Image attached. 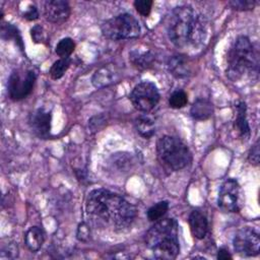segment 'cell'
I'll return each mask as SVG.
<instances>
[{"instance_id": "f546056e", "label": "cell", "mask_w": 260, "mask_h": 260, "mask_svg": "<svg viewBox=\"0 0 260 260\" xmlns=\"http://www.w3.org/2000/svg\"><path fill=\"white\" fill-rule=\"evenodd\" d=\"M30 36L31 39L36 42V43H44L46 41V32L44 30V28L41 25H35L31 27L30 29Z\"/></svg>"}, {"instance_id": "4fadbf2b", "label": "cell", "mask_w": 260, "mask_h": 260, "mask_svg": "<svg viewBox=\"0 0 260 260\" xmlns=\"http://www.w3.org/2000/svg\"><path fill=\"white\" fill-rule=\"evenodd\" d=\"M168 68L173 76L176 78H187L191 72V64L188 58L183 55H174L168 60Z\"/></svg>"}, {"instance_id": "5b68a950", "label": "cell", "mask_w": 260, "mask_h": 260, "mask_svg": "<svg viewBox=\"0 0 260 260\" xmlns=\"http://www.w3.org/2000/svg\"><path fill=\"white\" fill-rule=\"evenodd\" d=\"M156 154L160 165L170 172L186 168L192 159L187 145L178 137L162 136L156 142Z\"/></svg>"}, {"instance_id": "ba28073f", "label": "cell", "mask_w": 260, "mask_h": 260, "mask_svg": "<svg viewBox=\"0 0 260 260\" xmlns=\"http://www.w3.org/2000/svg\"><path fill=\"white\" fill-rule=\"evenodd\" d=\"M129 99L136 110L147 113L159 102V92L154 83L142 81L134 86Z\"/></svg>"}, {"instance_id": "7c38bea8", "label": "cell", "mask_w": 260, "mask_h": 260, "mask_svg": "<svg viewBox=\"0 0 260 260\" xmlns=\"http://www.w3.org/2000/svg\"><path fill=\"white\" fill-rule=\"evenodd\" d=\"M51 113L43 108H39L29 114L28 125L38 137L47 138L51 131Z\"/></svg>"}, {"instance_id": "8fae6325", "label": "cell", "mask_w": 260, "mask_h": 260, "mask_svg": "<svg viewBox=\"0 0 260 260\" xmlns=\"http://www.w3.org/2000/svg\"><path fill=\"white\" fill-rule=\"evenodd\" d=\"M44 16L53 23L61 24L65 22L71 13L70 5L64 0H48L44 3Z\"/></svg>"}, {"instance_id": "cb8c5ba5", "label": "cell", "mask_w": 260, "mask_h": 260, "mask_svg": "<svg viewBox=\"0 0 260 260\" xmlns=\"http://www.w3.org/2000/svg\"><path fill=\"white\" fill-rule=\"evenodd\" d=\"M187 103H188V96L186 92L182 89L175 90L169 99V105L173 109H181L185 107Z\"/></svg>"}, {"instance_id": "9c48e42d", "label": "cell", "mask_w": 260, "mask_h": 260, "mask_svg": "<svg viewBox=\"0 0 260 260\" xmlns=\"http://www.w3.org/2000/svg\"><path fill=\"white\" fill-rule=\"evenodd\" d=\"M37 75L32 70H13L8 78L7 90L9 98L13 101L25 99L32 90Z\"/></svg>"}, {"instance_id": "3957f363", "label": "cell", "mask_w": 260, "mask_h": 260, "mask_svg": "<svg viewBox=\"0 0 260 260\" xmlns=\"http://www.w3.org/2000/svg\"><path fill=\"white\" fill-rule=\"evenodd\" d=\"M226 76L233 81L257 78L259 57L256 48L246 36H240L231 46L226 57Z\"/></svg>"}, {"instance_id": "6da1fadb", "label": "cell", "mask_w": 260, "mask_h": 260, "mask_svg": "<svg viewBox=\"0 0 260 260\" xmlns=\"http://www.w3.org/2000/svg\"><path fill=\"white\" fill-rule=\"evenodd\" d=\"M85 210L92 223L113 231L129 228L136 217V208L129 201L103 188L89 192Z\"/></svg>"}, {"instance_id": "52a82bcc", "label": "cell", "mask_w": 260, "mask_h": 260, "mask_svg": "<svg viewBox=\"0 0 260 260\" xmlns=\"http://www.w3.org/2000/svg\"><path fill=\"white\" fill-rule=\"evenodd\" d=\"M218 207L223 212H239L244 205V191L239 182L233 178L226 179L218 192Z\"/></svg>"}, {"instance_id": "30bf717a", "label": "cell", "mask_w": 260, "mask_h": 260, "mask_svg": "<svg viewBox=\"0 0 260 260\" xmlns=\"http://www.w3.org/2000/svg\"><path fill=\"white\" fill-rule=\"evenodd\" d=\"M233 245L235 251L242 256H257L260 249L259 234L251 228H243L236 233Z\"/></svg>"}, {"instance_id": "2e32d148", "label": "cell", "mask_w": 260, "mask_h": 260, "mask_svg": "<svg viewBox=\"0 0 260 260\" xmlns=\"http://www.w3.org/2000/svg\"><path fill=\"white\" fill-rule=\"evenodd\" d=\"M190 114L193 119L198 121H204L209 119L213 114V105L210 101L199 98L191 106Z\"/></svg>"}, {"instance_id": "e0dca14e", "label": "cell", "mask_w": 260, "mask_h": 260, "mask_svg": "<svg viewBox=\"0 0 260 260\" xmlns=\"http://www.w3.org/2000/svg\"><path fill=\"white\" fill-rule=\"evenodd\" d=\"M45 242V233L40 226H31L24 236V243L31 252L39 251Z\"/></svg>"}, {"instance_id": "f1b7e54d", "label": "cell", "mask_w": 260, "mask_h": 260, "mask_svg": "<svg viewBox=\"0 0 260 260\" xmlns=\"http://www.w3.org/2000/svg\"><path fill=\"white\" fill-rule=\"evenodd\" d=\"M76 237L80 242H88L90 239V230L85 222L79 223L76 232Z\"/></svg>"}, {"instance_id": "7402d4cb", "label": "cell", "mask_w": 260, "mask_h": 260, "mask_svg": "<svg viewBox=\"0 0 260 260\" xmlns=\"http://www.w3.org/2000/svg\"><path fill=\"white\" fill-rule=\"evenodd\" d=\"M75 49V43L70 38H64L59 41V43L56 45L55 53L60 58H69V56L73 53Z\"/></svg>"}, {"instance_id": "277c9868", "label": "cell", "mask_w": 260, "mask_h": 260, "mask_svg": "<svg viewBox=\"0 0 260 260\" xmlns=\"http://www.w3.org/2000/svg\"><path fill=\"white\" fill-rule=\"evenodd\" d=\"M145 245L158 259L172 260L180 252L178 238V222L174 218H164L154 221L146 232Z\"/></svg>"}, {"instance_id": "9a60e30c", "label": "cell", "mask_w": 260, "mask_h": 260, "mask_svg": "<svg viewBox=\"0 0 260 260\" xmlns=\"http://www.w3.org/2000/svg\"><path fill=\"white\" fill-rule=\"evenodd\" d=\"M237 114L234 122V128L238 131L240 137L244 140L250 138V127L247 120V107L244 102L237 105Z\"/></svg>"}, {"instance_id": "d4e9b609", "label": "cell", "mask_w": 260, "mask_h": 260, "mask_svg": "<svg viewBox=\"0 0 260 260\" xmlns=\"http://www.w3.org/2000/svg\"><path fill=\"white\" fill-rule=\"evenodd\" d=\"M1 36L3 39H7V40H10V39H13L15 41L18 42L21 50L23 49V46H22V42H21V38H20V35L17 30V28L10 24V23H6V24H3L1 26Z\"/></svg>"}, {"instance_id": "83f0119b", "label": "cell", "mask_w": 260, "mask_h": 260, "mask_svg": "<svg viewBox=\"0 0 260 260\" xmlns=\"http://www.w3.org/2000/svg\"><path fill=\"white\" fill-rule=\"evenodd\" d=\"M134 7L137 10L138 13H140L142 16L146 17L149 15L151 11V7L153 2L151 0H136L134 1Z\"/></svg>"}, {"instance_id": "1f68e13d", "label": "cell", "mask_w": 260, "mask_h": 260, "mask_svg": "<svg viewBox=\"0 0 260 260\" xmlns=\"http://www.w3.org/2000/svg\"><path fill=\"white\" fill-rule=\"evenodd\" d=\"M23 17L27 20H36L39 17V11L35 5L28 6V8L23 12Z\"/></svg>"}, {"instance_id": "ffe728a7", "label": "cell", "mask_w": 260, "mask_h": 260, "mask_svg": "<svg viewBox=\"0 0 260 260\" xmlns=\"http://www.w3.org/2000/svg\"><path fill=\"white\" fill-rule=\"evenodd\" d=\"M130 60L136 68L146 69L151 66V64L154 60V57L149 51H147V52L132 51L130 53Z\"/></svg>"}, {"instance_id": "ac0fdd59", "label": "cell", "mask_w": 260, "mask_h": 260, "mask_svg": "<svg viewBox=\"0 0 260 260\" xmlns=\"http://www.w3.org/2000/svg\"><path fill=\"white\" fill-rule=\"evenodd\" d=\"M114 80H115V74L108 67H102L99 70H96L91 78L92 84L98 88L108 86L112 84Z\"/></svg>"}, {"instance_id": "484cf974", "label": "cell", "mask_w": 260, "mask_h": 260, "mask_svg": "<svg viewBox=\"0 0 260 260\" xmlns=\"http://www.w3.org/2000/svg\"><path fill=\"white\" fill-rule=\"evenodd\" d=\"M233 9L240 11L253 10L257 2L255 0H233L228 3Z\"/></svg>"}, {"instance_id": "d6a6232c", "label": "cell", "mask_w": 260, "mask_h": 260, "mask_svg": "<svg viewBox=\"0 0 260 260\" xmlns=\"http://www.w3.org/2000/svg\"><path fill=\"white\" fill-rule=\"evenodd\" d=\"M216 258L217 259H221V260H226V259H232L233 256L230 254V252L224 249V248H220L217 252V255H216Z\"/></svg>"}, {"instance_id": "7a4b0ae2", "label": "cell", "mask_w": 260, "mask_h": 260, "mask_svg": "<svg viewBox=\"0 0 260 260\" xmlns=\"http://www.w3.org/2000/svg\"><path fill=\"white\" fill-rule=\"evenodd\" d=\"M208 22L206 17L191 5L175 7L168 19L169 40L177 48L192 50L200 47L206 40Z\"/></svg>"}, {"instance_id": "4316f807", "label": "cell", "mask_w": 260, "mask_h": 260, "mask_svg": "<svg viewBox=\"0 0 260 260\" xmlns=\"http://www.w3.org/2000/svg\"><path fill=\"white\" fill-rule=\"evenodd\" d=\"M18 249L15 243L8 242L7 244L2 245L1 247V259H14L17 257Z\"/></svg>"}, {"instance_id": "4dcf8cb0", "label": "cell", "mask_w": 260, "mask_h": 260, "mask_svg": "<svg viewBox=\"0 0 260 260\" xmlns=\"http://www.w3.org/2000/svg\"><path fill=\"white\" fill-rule=\"evenodd\" d=\"M259 140H256V142L253 144L251 147L249 154H248V159L251 165L253 166H258L259 165Z\"/></svg>"}, {"instance_id": "d6986e66", "label": "cell", "mask_w": 260, "mask_h": 260, "mask_svg": "<svg viewBox=\"0 0 260 260\" xmlns=\"http://www.w3.org/2000/svg\"><path fill=\"white\" fill-rule=\"evenodd\" d=\"M135 128L143 138H150L155 133L154 122L146 116H140L135 120Z\"/></svg>"}, {"instance_id": "8992f818", "label": "cell", "mask_w": 260, "mask_h": 260, "mask_svg": "<svg viewBox=\"0 0 260 260\" xmlns=\"http://www.w3.org/2000/svg\"><path fill=\"white\" fill-rule=\"evenodd\" d=\"M101 31L106 39L112 41L129 40L140 35V25L133 15L121 13L103 22Z\"/></svg>"}, {"instance_id": "44dd1931", "label": "cell", "mask_w": 260, "mask_h": 260, "mask_svg": "<svg viewBox=\"0 0 260 260\" xmlns=\"http://www.w3.org/2000/svg\"><path fill=\"white\" fill-rule=\"evenodd\" d=\"M71 64L70 58H60L59 60L55 61L50 68V75L53 79L61 78Z\"/></svg>"}, {"instance_id": "603a6c76", "label": "cell", "mask_w": 260, "mask_h": 260, "mask_svg": "<svg viewBox=\"0 0 260 260\" xmlns=\"http://www.w3.org/2000/svg\"><path fill=\"white\" fill-rule=\"evenodd\" d=\"M169 209V202L168 201H159L153 204L147 210V218L150 221H156L160 219Z\"/></svg>"}, {"instance_id": "5bb4252c", "label": "cell", "mask_w": 260, "mask_h": 260, "mask_svg": "<svg viewBox=\"0 0 260 260\" xmlns=\"http://www.w3.org/2000/svg\"><path fill=\"white\" fill-rule=\"evenodd\" d=\"M189 226L194 238L202 240L208 231V222L206 216L198 210H193L189 215Z\"/></svg>"}]
</instances>
